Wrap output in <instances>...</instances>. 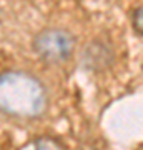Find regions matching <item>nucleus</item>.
I'll use <instances>...</instances> for the list:
<instances>
[{"instance_id": "nucleus-1", "label": "nucleus", "mask_w": 143, "mask_h": 150, "mask_svg": "<svg viewBox=\"0 0 143 150\" xmlns=\"http://www.w3.org/2000/svg\"><path fill=\"white\" fill-rule=\"evenodd\" d=\"M47 105V90L37 77L20 70L0 74V112L4 115L33 120L43 115Z\"/></svg>"}, {"instance_id": "nucleus-2", "label": "nucleus", "mask_w": 143, "mask_h": 150, "mask_svg": "<svg viewBox=\"0 0 143 150\" xmlns=\"http://www.w3.org/2000/svg\"><path fill=\"white\" fill-rule=\"evenodd\" d=\"M75 38L63 28H45L33 38L35 54L45 62L62 64L73 54Z\"/></svg>"}, {"instance_id": "nucleus-3", "label": "nucleus", "mask_w": 143, "mask_h": 150, "mask_svg": "<svg viewBox=\"0 0 143 150\" xmlns=\"http://www.w3.org/2000/svg\"><path fill=\"white\" fill-rule=\"evenodd\" d=\"M35 150H65L63 145L60 144V140L48 137V135H42L35 140Z\"/></svg>"}, {"instance_id": "nucleus-4", "label": "nucleus", "mask_w": 143, "mask_h": 150, "mask_svg": "<svg viewBox=\"0 0 143 150\" xmlns=\"http://www.w3.org/2000/svg\"><path fill=\"white\" fill-rule=\"evenodd\" d=\"M132 23H133V28L137 30V33H140L143 37V5H140L137 10L133 12Z\"/></svg>"}]
</instances>
